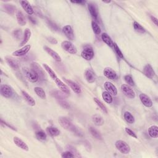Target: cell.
<instances>
[{
    "instance_id": "cell-1",
    "label": "cell",
    "mask_w": 158,
    "mask_h": 158,
    "mask_svg": "<svg viewBox=\"0 0 158 158\" xmlns=\"http://www.w3.org/2000/svg\"><path fill=\"white\" fill-rule=\"evenodd\" d=\"M59 122L63 128L65 129V130H68L72 132H74L75 133H78L79 131L76 128V127L73 124L71 121L69 120L68 118L64 117H60L59 119Z\"/></svg>"
},
{
    "instance_id": "cell-2",
    "label": "cell",
    "mask_w": 158,
    "mask_h": 158,
    "mask_svg": "<svg viewBox=\"0 0 158 158\" xmlns=\"http://www.w3.org/2000/svg\"><path fill=\"white\" fill-rule=\"evenodd\" d=\"M23 72L26 78L30 82L35 83L39 80L38 74L32 69H28L27 68H23Z\"/></svg>"
},
{
    "instance_id": "cell-3",
    "label": "cell",
    "mask_w": 158,
    "mask_h": 158,
    "mask_svg": "<svg viewBox=\"0 0 158 158\" xmlns=\"http://www.w3.org/2000/svg\"><path fill=\"white\" fill-rule=\"evenodd\" d=\"M115 147L121 153L124 154H127L130 153V146L125 142L122 140H118L115 143Z\"/></svg>"
},
{
    "instance_id": "cell-4",
    "label": "cell",
    "mask_w": 158,
    "mask_h": 158,
    "mask_svg": "<svg viewBox=\"0 0 158 158\" xmlns=\"http://www.w3.org/2000/svg\"><path fill=\"white\" fill-rule=\"evenodd\" d=\"M94 51L92 46H86L81 53V56L87 60L92 59L94 57Z\"/></svg>"
},
{
    "instance_id": "cell-5",
    "label": "cell",
    "mask_w": 158,
    "mask_h": 158,
    "mask_svg": "<svg viewBox=\"0 0 158 158\" xmlns=\"http://www.w3.org/2000/svg\"><path fill=\"white\" fill-rule=\"evenodd\" d=\"M61 46L63 49L69 53L75 54L77 53V50L76 47L73 45L70 41H64L62 42Z\"/></svg>"
},
{
    "instance_id": "cell-6",
    "label": "cell",
    "mask_w": 158,
    "mask_h": 158,
    "mask_svg": "<svg viewBox=\"0 0 158 158\" xmlns=\"http://www.w3.org/2000/svg\"><path fill=\"white\" fill-rule=\"evenodd\" d=\"M31 69H32L36 74H38L39 79L41 80H44L46 79V76L45 75V73L42 69V68L40 66V65L36 63H33L31 64Z\"/></svg>"
},
{
    "instance_id": "cell-7",
    "label": "cell",
    "mask_w": 158,
    "mask_h": 158,
    "mask_svg": "<svg viewBox=\"0 0 158 158\" xmlns=\"http://www.w3.org/2000/svg\"><path fill=\"white\" fill-rule=\"evenodd\" d=\"M0 90H1V95L4 97V98H11V96H13V90H12L11 87L8 85H2Z\"/></svg>"
},
{
    "instance_id": "cell-8",
    "label": "cell",
    "mask_w": 158,
    "mask_h": 158,
    "mask_svg": "<svg viewBox=\"0 0 158 158\" xmlns=\"http://www.w3.org/2000/svg\"><path fill=\"white\" fill-rule=\"evenodd\" d=\"M121 90H122V92L124 94L129 98H134L135 97V93L134 91H133L130 86H129L128 85L123 84L121 86Z\"/></svg>"
},
{
    "instance_id": "cell-9",
    "label": "cell",
    "mask_w": 158,
    "mask_h": 158,
    "mask_svg": "<svg viewBox=\"0 0 158 158\" xmlns=\"http://www.w3.org/2000/svg\"><path fill=\"white\" fill-rule=\"evenodd\" d=\"M54 82H55L56 84L57 85L58 87L61 90V92L65 93V95H69L70 92V89L62 81L60 80L59 78H57L54 80Z\"/></svg>"
},
{
    "instance_id": "cell-10",
    "label": "cell",
    "mask_w": 158,
    "mask_h": 158,
    "mask_svg": "<svg viewBox=\"0 0 158 158\" xmlns=\"http://www.w3.org/2000/svg\"><path fill=\"white\" fill-rule=\"evenodd\" d=\"M63 32L64 33L65 36L70 40H74V30H73L72 27L69 26H65L63 28Z\"/></svg>"
},
{
    "instance_id": "cell-11",
    "label": "cell",
    "mask_w": 158,
    "mask_h": 158,
    "mask_svg": "<svg viewBox=\"0 0 158 158\" xmlns=\"http://www.w3.org/2000/svg\"><path fill=\"white\" fill-rule=\"evenodd\" d=\"M104 87L106 89V92L110 93L112 95L116 96L117 94V89L115 87L114 84L110 82H106L104 83Z\"/></svg>"
},
{
    "instance_id": "cell-12",
    "label": "cell",
    "mask_w": 158,
    "mask_h": 158,
    "mask_svg": "<svg viewBox=\"0 0 158 158\" xmlns=\"http://www.w3.org/2000/svg\"><path fill=\"white\" fill-rule=\"evenodd\" d=\"M30 48H31V46L30 45H26L23 46V48H21L20 50H18L17 51H15L13 53V56H17V57H21L25 56L26 54H27V53L30 51Z\"/></svg>"
},
{
    "instance_id": "cell-13",
    "label": "cell",
    "mask_w": 158,
    "mask_h": 158,
    "mask_svg": "<svg viewBox=\"0 0 158 158\" xmlns=\"http://www.w3.org/2000/svg\"><path fill=\"white\" fill-rule=\"evenodd\" d=\"M64 80L75 93H77V94L81 93V92H82L81 88L80 87H79L78 85L75 82H73L70 80H69V79H66V78H64Z\"/></svg>"
},
{
    "instance_id": "cell-14",
    "label": "cell",
    "mask_w": 158,
    "mask_h": 158,
    "mask_svg": "<svg viewBox=\"0 0 158 158\" xmlns=\"http://www.w3.org/2000/svg\"><path fill=\"white\" fill-rule=\"evenodd\" d=\"M139 99L143 105L147 107H151L153 106V102L149 97L144 93L139 95Z\"/></svg>"
},
{
    "instance_id": "cell-15",
    "label": "cell",
    "mask_w": 158,
    "mask_h": 158,
    "mask_svg": "<svg viewBox=\"0 0 158 158\" xmlns=\"http://www.w3.org/2000/svg\"><path fill=\"white\" fill-rule=\"evenodd\" d=\"M13 140H14V142L17 147L21 148L22 149H23L24 151H28L29 150V148L28 147V145L23 141H22V139L21 138H19V137H14Z\"/></svg>"
},
{
    "instance_id": "cell-16",
    "label": "cell",
    "mask_w": 158,
    "mask_h": 158,
    "mask_svg": "<svg viewBox=\"0 0 158 158\" xmlns=\"http://www.w3.org/2000/svg\"><path fill=\"white\" fill-rule=\"evenodd\" d=\"M144 74L149 78H153L155 76V72L150 64H147L144 66L143 69Z\"/></svg>"
},
{
    "instance_id": "cell-17",
    "label": "cell",
    "mask_w": 158,
    "mask_h": 158,
    "mask_svg": "<svg viewBox=\"0 0 158 158\" xmlns=\"http://www.w3.org/2000/svg\"><path fill=\"white\" fill-rule=\"evenodd\" d=\"M88 7L91 16H92V17L94 19L96 20L98 19V8H97L96 4L92 3H90L88 4Z\"/></svg>"
},
{
    "instance_id": "cell-18",
    "label": "cell",
    "mask_w": 158,
    "mask_h": 158,
    "mask_svg": "<svg viewBox=\"0 0 158 158\" xmlns=\"http://www.w3.org/2000/svg\"><path fill=\"white\" fill-rule=\"evenodd\" d=\"M104 75L110 80H115L117 78V74L112 69L110 68H106L104 69Z\"/></svg>"
},
{
    "instance_id": "cell-19",
    "label": "cell",
    "mask_w": 158,
    "mask_h": 158,
    "mask_svg": "<svg viewBox=\"0 0 158 158\" xmlns=\"http://www.w3.org/2000/svg\"><path fill=\"white\" fill-rule=\"evenodd\" d=\"M20 3L22 6V8L25 10V11L28 15H32L34 13V10L32 7V6L28 3V1H21Z\"/></svg>"
},
{
    "instance_id": "cell-20",
    "label": "cell",
    "mask_w": 158,
    "mask_h": 158,
    "mask_svg": "<svg viewBox=\"0 0 158 158\" xmlns=\"http://www.w3.org/2000/svg\"><path fill=\"white\" fill-rule=\"evenodd\" d=\"M44 50L50 54V55L56 60L57 62H60L61 61V58L59 55L58 53L56 51L53 50L51 48L48 47V46H44Z\"/></svg>"
},
{
    "instance_id": "cell-21",
    "label": "cell",
    "mask_w": 158,
    "mask_h": 158,
    "mask_svg": "<svg viewBox=\"0 0 158 158\" xmlns=\"http://www.w3.org/2000/svg\"><path fill=\"white\" fill-rule=\"evenodd\" d=\"M6 61L8 63V64L11 67L12 69L14 70H17L19 68V63L15 59H13V58L11 57H6L5 58Z\"/></svg>"
},
{
    "instance_id": "cell-22",
    "label": "cell",
    "mask_w": 158,
    "mask_h": 158,
    "mask_svg": "<svg viewBox=\"0 0 158 158\" xmlns=\"http://www.w3.org/2000/svg\"><path fill=\"white\" fill-rule=\"evenodd\" d=\"M21 93H22V96L23 97L24 100L26 101V102L28 103V104L30 106H34L35 105L36 102H35V100L27 92H26V91L22 90L21 92Z\"/></svg>"
},
{
    "instance_id": "cell-23",
    "label": "cell",
    "mask_w": 158,
    "mask_h": 158,
    "mask_svg": "<svg viewBox=\"0 0 158 158\" xmlns=\"http://www.w3.org/2000/svg\"><path fill=\"white\" fill-rule=\"evenodd\" d=\"M16 18L18 23L21 26H24L26 24V19L23 14L21 11H17L16 13Z\"/></svg>"
},
{
    "instance_id": "cell-24",
    "label": "cell",
    "mask_w": 158,
    "mask_h": 158,
    "mask_svg": "<svg viewBox=\"0 0 158 158\" xmlns=\"http://www.w3.org/2000/svg\"><path fill=\"white\" fill-rule=\"evenodd\" d=\"M85 77L87 81L89 83H93L95 81V75L92 70H87L85 72Z\"/></svg>"
},
{
    "instance_id": "cell-25",
    "label": "cell",
    "mask_w": 158,
    "mask_h": 158,
    "mask_svg": "<svg viewBox=\"0 0 158 158\" xmlns=\"http://www.w3.org/2000/svg\"><path fill=\"white\" fill-rule=\"evenodd\" d=\"M31 31H30V30L28 28H27L25 31H24V33H23V39L22 40V42L21 43V46H23L25 45L27 42L28 41V40H30V37H31Z\"/></svg>"
},
{
    "instance_id": "cell-26",
    "label": "cell",
    "mask_w": 158,
    "mask_h": 158,
    "mask_svg": "<svg viewBox=\"0 0 158 158\" xmlns=\"http://www.w3.org/2000/svg\"><path fill=\"white\" fill-rule=\"evenodd\" d=\"M149 135L153 138L158 137V127L156 125H152L148 129Z\"/></svg>"
},
{
    "instance_id": "cell-27",
    "label": "cell",
    "mask_w": 158,
    "mask_h": 158,
    "mask_svg": "<svg viewBox=\"0 0 158 158\" xmlns=\"http://www.w3.org/2000/svg\"><path fill=\"white\" fill-rule=\"evenodd\" d=\"M101 39L109 47H113L114 42L112 41V40L110 36H109L106 33H102V35H101Z\"/></svg>"
},
{
    "instance_id": "cell-28",
    "label": "cell",
    "mask_w": 158,
    "mask_h": 158,
    "mask_svg": "<svg viewBox=\"0 0 158 158\" xmlns=\"http://www.w3.org/2000/svg\"><path fill=\"white\" fill-rule=\"evenodd\" d=\"M92 120L93 123L95 124V125L97 126H101L104 124V122H105L104 119H102V117L101 116V115H98V114H95L93 115Z\"/></svg>"
},
{
    "instance_id": "cell-29",
    "label": "cell",
    "mask_w": 158,
    "mask_h": 158,
    "mask_svg": "<svg viewBox=\"0 0 158 158\" xmlns=\"http://www.w3.org/2000/svg\"><path fill=\"white\" fill-rule=\"evenodd\" d=\"M46 131L48 134L52 137H57L59 135L60 131L56 127H48L46 129Z\"/></svg>"
},
{
    "instance_id": "cell-30",
    "label": "cell",
    "mask_w": 158,
    "mask_h": 158,
    "mask_svg": "<svg viewBox=\"0 0 158 158\" xmlns=\"http://www.w3.org/2000/svg\"><path fill=\"white\" fill-rule=\"evenodd\" d=\"M43 68L45 69V70L48 72V74H49L50 75V77L53 79V80H54L56 78H57V75L56 74V73L54 72V71L50 68V67L48 65V64H43Z\"/></svg>"
},
{
    "instance_id": "cell-31",
    "label": "cell",
    "mask_w": 158,
    "mask_h": 158,
    "mask_svg": "<svg viewBox=\"0 0 158 158\" xmlns=\"http://www.w3.org/2000/svg\"><path fill=\"white\" fill-rule=\"evenodd\" d=\"M34 92L36 94V95H37L38 97H40V98L43 99V100L46 99V93H45V91L43 88H41L38 87H35L34 88Z\"/></svg>"
},
{
    "instance_id": "cell-32",
    "label": "cell",
    "mask_w": 158,
    "mask_h": 158,
    "mask_svg": "<svg viewBox=\"0 0 158 158\" xmlns=\"http://www.w3.org/2000/svg\"><path fill=\"white\" fill-rule=\"evenodd\" d=\"M124 117L127 123L132 124L135 122V118L130 112H125L124 114Z\"/></svg>"
},
{
    "instance_id": "cell-33",
    "label": "cell",
    "mask_w": 158,
    "mask_h": 158,
    "mask_svg": "<svg viewBox=\"0 0 158 158\" xmlns=\"http://www.w3.org/2000/svg\"><path fill=\"white\" fill-rule=\"evenodd\" d=\"M89 131L91 134H92V135L96 139H102V136L101 135L100 132L98 130H96L95 128H94V127H90L89 128Z\"/></svg>"
},
{
    "instance_id": "cell-34",
    "label": "cell",
    "mask_w": 158,
    "mask_h": 158,
    "mask_svg": "<svg viewBox=\"0 0 158 158\" xmlns=\"http://www.w3.org/2000/svg\"><path fill=\"white\" fill-rule=\"evenodd\" d=\"M3 8L4 11L9 14H13L15 12L16 8L13 4H5L3 5Z\"/></svg>"
},
{
    "instance_id": "cell-35",
    "label": "cell",
    "mask_w": 158,
    "mask_h": 158,
    "mask_svg": "<svg viewBox=\"0 0 158 158\" xmlns=\"http://www.w3.org/2000/svg\"><path fill=\"white\" fill-rule=\"evenodd\" d=\"M102 99L104 100V101L106 103H107V104H111V103L112 102L113 99H112L111 95L109 93H108L107 92H106V91L102 93Z\"/></svg>"
},
{
    "instance_id": "cell-36",
    "label": "cell",
    "mask_w": 158,
    "mask_h": 158,
    "mask_svg": "<svg viewBox=\"0 0 158 158\" xmlns=\"http://www.w3.org/2000/svg\"><path fill=\"white\" fill-rule=\"evenodd\" d=\"M133 28L135 30V32L138 33H144L146 32L144 28L137 22H133Z\"/></svg>"
},
{
    "instance_id": "cell-37",
    "label": "cell",
    "mask_w": 158,
    "mask_h": 158,
    "mask_svg": "<svg viewBox=\"0 0 158 158\" xmlns=\"http://www.w3.org/2000/svg\"><path fill=\"white\" fill-rule=\"evenodd\" d=\"M35 136H36V138H37L38 140H41V141L45 140L47 138L46 134L43 130H38L35 133Z\"/></svg>"
},
{
    "instance_id": "cell-38",
    "label": "cell",
    "mask_w": 158,
    "mask_h": 158,
    "mask_svg": "<svg viewBox=\"0 0 158 158\" xmlns=\"http://www.w3.org/2000/svg\"><path fill=\"white\" fill-rule=\"evenodd\" d=\"M92 29L93 30L94 33L96 35H100L101 33V28L99 26V25L98 23H97L95 21H93L92 22Z\"/></svg>"
},
{
    "instance_id": "cell-39",
    "label": "cell",
    "mask_w": 158,
    "mask_h": 158,
    "mask_svg": "<svg viewBox=\"0 0 158 158\" xmlns=\"http://www.w3.org/2000/svg\"><path fill=\"white\" fill-rule=\"evenodd\" d=\"M93 100H94L95 102H96V104L99 106V107L101 109V110H102L103 112H104L105 113L107 114V108H106V107L105 106V105L104 104H103V103H102L100 100L97 99L96 98H95Z\"/></svg>"
},
{
    "instance_id": "cell-40",
    "label": "cell",
    "mask_w": 158,
    "mask_h": 158,
    "mask_svg": "<svg viewBox=\"0 0 158 158\" xmlns=\"http://www.w3.org/2000/svg\"><path fill=\"white\" fill-rule=\"evenodd\" d=\"M124 80L125 82L128 84L129 86H134L135 82L133 81L132 77L130 75H127L124 77Z\"/></svg>"
},
{
    "instance_id": "cell-41",
    "label": "cell",
    "mask_w": 158,
    "mask_h": 158,
    "mask_svg": "<svg viewBox=\"0 0 158 158\" xmlns=\"http://www.w3.org/2000/svg\"><path fill=\"white\" fill-rule=\"evenodd\" d=\"M113 47H114V51H115V53H116V54H117V56L120 58H124V55L122 53V51H120V48H119V46H117V45L116 43H114V45H113Z\"/></svg>"
},
{
    "instance_id": "cell-42",
    "label": "cell",
    "mask_w": 158,
    "mask_h": 158,
    "mask_svg": "<svg viewBox=\"0 0 158 158\" xmlns=\"http://www.w3.org/2000/svg\"><path fill=\"white\" fill-rule=\"evenodd\" d=\"M22 30L21 29H16V30H14L13 32V36L17 40L21 39V36H22Z\"/></svg>"
},
{
    "instance_id": "cell-43",
    "label": "cell",
    "mask_w": 158,
    "mask_h": 158,
    "mask_svg": "<svg viewBox=\"0 0 158 158\" xmlns=\"http://www.w3.org/2000/svg\"><path fill=\"white\" fill-rule=\"evenodd\" d=\"M61 157L63 158H70V157H74L75 156L73 154V153L70 151H65L61 154Z\"/></svg>"
},
{
    "instance_id": "cell-44",
    "label": "cell",
    "mask_w": 158,
    "mask_h": 158,
    "mask_svg": "<svg viewBox=\"0 0 158 158\" xmlns=\"http://www.w3.org/2000/svg\"><path fill=\"white\" fill-rule=\"evenodd\" d=\"M47 23L48 26H49L54 31H58V27L56 23H54L53 22L51 21L50 20H47Z\"/></svg>"
},
{
    "instance_id": "cell-45",
    "label": "cell",
    "mask_w": 158,
    "mask_h": 158,
    "mask_svg": "<svg viewBox=\"0 0 158 158\" xmlns=\"http://www.w3.org/2000/svg\"><path fill=\"white\" fill-rule=\"evenodd\" d=\"M125 132H126V133H127V134L129 135L132 137H133V138H137V136L136 135V134L134 133V132L132 131L131 129H130L129 128H127V127H126V128L125 129Z\"/></svg>"
},
{
    "instance_id": "cell-46",
    "label": "cell",
    "mask_w": 158,
    "mask_h": 158,
    "mask_svg": "<svg viewBox=\"0 0 158 158\" xmlns=\"http://www.w3.org/2000/svg\"><path fill=\"white\" fill-rule=\"evenodd\" d=\"M48 41H49L50 43L53 44V45H56L58 43V41L56 38H54V37H52V36H48V37L46 38Z\"/></svg>"
},
{
    "instance_id": "cell-47",
    "label": "cell",
    "mask_w": 158,
    "mask_h": 158,
    "mask_svg": "<svg viewBox=\"0 0 158 158\" xmlns=\"http://www.w3.org/2000/svg\"><path fill=\"white\" fill-rule=\"evenodd\" d=\"M1 124H4V125H6V126H7L8 127H9V129H12V130H15V131H17V130L16 129V128H14V127L13 126H12V125H10L9 124L7 123L6 122H5V121H3V119H1Z\"/></svg>"
},
{
    "instance_id": "cell-48",
    "label": "cell",
    "mask_w": 158,
    "mask_h": 158,
    "mask_svg": "<svg viewBox=\"0 0 158 158\" xmlns=\"http://www.w3.org/2000/svg\"><path fill=\"white\" fill-rule=\"evenodd\" d=\"M35 13L36 14V15H38L39 17H41V18H43V14L41 13V12L40 9H36V8H35Z\"/></svg>"
},
{
    "instance_id": "cell-49",
    "label": "cell",
    "mask_w": 158,
    "mask_h": 158,
    "mask_svg": "<svg viewBox=\"0 0 158 158\" xmlns=\"http://www.w3.org/2000/svg\"><path fill=\"white\" fill-rule=\"evenodd\" d=\"M70 2L72 3L78 4H80V5H83L86 3L85 1H71Z\"/></svg>"
},
{
    "instance_id": "cell-50",
    "label": "cell",
    "mask_w": 158,
    "mask_h": 158,
    "mask_svg": "<svg viewBox=\"0 0 158 158\" xmlns=\"http://www.w3.org/2000/svg\"><path fill=\"white\" fill-rule=\"evenodd\" d=\"M151 19L152 21L153 22V23H154V24H155V25H156V26H158L157 19L156 17H154V16H151Z\"/></svg>"
},
{
    "instance_id": "cell-51",
    "label": "cell",
    "mask_w": 158,
    "mask_h": 158,
    "mask_svg": "<svg viewBox=\"0 0 158 158\" xmlns=\"http://www.w3.org/2000/svg\"><path fill=\"white\" fill-rule=\"evenodd\" d=\"M28 17L29 20H30V21H31L33 24H35V23H36V20L34 19V18H33V17H30V16H28Z\"/></svg>"
},
{
    "instance_id": "cell-52",
    "label": "cell",
    "mask_w": 158,
    "mask_h": 158,
    "mask_svg": "<svg viewBox=\"0 0 158 158\" xmlns=\"http://www.w3.org/2000/svg\"><path fill=\"white\" fill-rule=\"evenodd\" d=\"M102 2H103V3H111V1H103Z\"/></svg>"
}]
</instances>
